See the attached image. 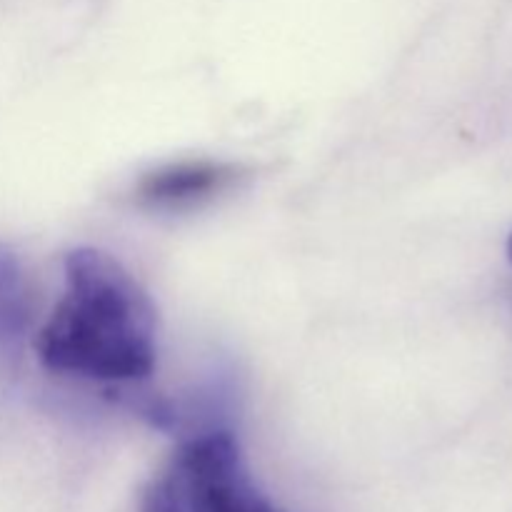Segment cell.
<instances>
[{"instance_id":"cell-4","label":"cell","mask_w":512,"mask_h":512,"mask_svg":"<svg viewBox=\"0 0 512 512\" xmlns=\"http://www.w3.org/2000/svg\"><path fill=\"white\" fill-rule=\"evenodd\" d=\"M30 323V285L18 260L0 248V343L20 338Z\"/></svg>"},{"instance_id":"cell-5","label":"cell","mask_w":512,"mask_h":512,"mask_svg":"<svg viewBox=\"0 0 512 512\" xmlns=\"http://www.w3.org/2000/svg\"><path fill=\"white\" fill-rule=\"evenodd\" d=\"M508 255H510V260H512V235H510V243H508Z\"/></svg>"},{"instance_id":"cell-2","label":"cell","mask_w":512,"mask_h":512,"mask_svg":"<svg viewBox=\"0 0 512 512\" xmlns=\"http://www.w3.org/2000/svg\"><path fill=\"white\" fill-rule=\"evenodd\" d=\"M140 512H280L250 478L228 430L190 435L155 473Z\"/></svg>"},{"instance_id":"cell-1","label":"cell","mask_w":512,"mask_h":512,"mask_svg":"<svg viewBox=\"0 0 512 512\" xmlns=\"http://www.w3.org/2000/svg\"><path fill=\"white\" fill-rule=\"evenodd\" d=\"M40 363L98 383H143L155 368V310L138 280L108 253L65 258V293L35 340Z\"/></svg>"},{"instance_id":"cell-3","label":"cell","mask_w":512,"mask_h":512,"mask_svg":"<svg viewBox=\"0 0 512 512\" xmlns=\"http://www.w3.org/2000/svg\"><path fill=\"white\" fill-rule=\"evenodd\" d=\"M243 178V168L233 163H175L153 170L138 185V200L158 210H185L208 203Z\"/></svg>"}]
</instances>
